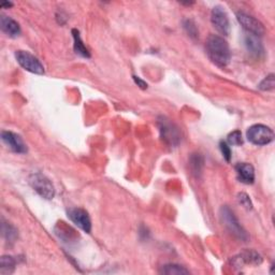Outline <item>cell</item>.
Returning <instances> with one entry per match:
<instances>
[{
	"instance_id": "obj_1",
	"label": "cell",
	"mask_w": 275,
	"mask_h": 275,
	"mask_svg": "<svg viewBox=\"0 0 275 275\" xmlns=\"http://www.w3.org/2000/svg\"><path fill=\"white\" fill-rule=\"evenodd\" d=\"M207 53L210 59L219 67H226L231 59V52L227 41L222 37L211 35L207 41Z\"/></svg>"
},
{
	"instance_id": "obj_2",
	"label": "cell",
	"mask_w": 275,
	"mask_h": 275,
	"mask_svg": "<svg viewBox=\"0 0 275 275\" xmlns=\"http://www.w3.org/2000/svg\"><path fill=\"white\" fill-rule=\"evenodd\" d=\"M219 217H221L223 225L231 234H233L235 237H237V239L241 241L249 240V234H247V232L245 231V229L242 227L240 222L237 221V218L235 217L234 213L227 205L221 209Z\"/></svg>"
},
{
	"instance_id": "obj_3",
	"label": "cell",
	"mask_w": 275,
	"mask_h": 275,
	"mask_svg": "<svg viewBox=\"0 0 275 275\" xmlns=\"http://www.w3.org/2000/svg\"><path fill=\"white\" fill-rule=\"evenodd\" d=\"M246 138L252 144L263 146L270 144L274 140V132L270 127L257 124L251 126L246 131Z\"/></svg>"
},
{
	"instance_id": "obj_4",
	"label": "cell",
	"mask_w": 275,
	"mask_h": 275,
	"mask_svg": "<svg viewBox=\"0 0 275 275\" xmlns=\"http://www.w3.org/2000/svg\"><path fill=\"white\" fill-rule=\"evenodd\" d=\"M29 184L37 194L47 200H52L55 197V188L50 179L42 173H33L29 177Z\"/></svg>"
},
{
	"instance_id": "obj_5",
	"label": "cell",
	"mask_w": 275,
	"mask_h": 275,
	"mask_svg": "<svg viewBox=\"0 0 275 275\" xmlns=\"http://www.w3.org/2000/svg\"><path fill=\"white\" fill-rule=\"evenodd\" d=\"M15 58L20 66L26 71L35 73V75H44V67L41 61L29 52L17 51L15 53Z\"/></svg>"
},
{
	"instance_id": "obj_6",
	"label": "cell",
	"mask_w": 275,
	"mask_h": 275,
	"mask_svg": "<svg viewBox=\"0 0 275 275\" xmlns=\"http://www.w3.org/2000/svg\"><path fill=\"white\" fill-rule=\"evenodd\" d=\"M158 126L161 139L169 145H178L181 141V132L179 128L167 120L166 117H160L158 120Z\"/></svg>"
},
{
	"instance_id": "obj_7",
	"label": "cell",
	"mask_w": 275,
	"mask_h": 275,
	"mask_svg": "<svg viewBox=\"0 0 275 275\" xmlns=\"http://www.w3.org/2000/svg\"><path fill=\"white\" fill-rule=\"evenodd\" d=\"M236 20L250 35L259 37L260 38V37H262L265 32L263 24L260 21H258L256 17L245 12H237Z\"/></svg>"
},
{
	"instance_id": "obj_8",
	"label": "cell",
	"mask_w": 275,
	"mask_h": 275,
	"mask_svg": "<svg viewBox=\"0 0 275 275\" xmlns=\"http://www.w3.org/2000/svg\"><path fill=\"white\" fill-rule=\"evenodd\" d=\"M211 22L214 28L223 36H228L230 33V22L227 12L221 6H216L211 12Z\"/></svg>"
},
{
	"instance_id": "obj_9",
	"label": "cell",
	"mask_w": 275,
	"mask_h": 275,
	"mask_svg": "<svg viewBox=\"0 0 275 275\" xmlns=\"http://www.w3.org/2000/svg\"><path fill=\"white\" fill-rule=\"evenodd\" d=\"M67 215L70 221L82 229L84 232L90 233L91 231V221L88 213L81 208H71L67 211Z\"/></svg>"
},
{
	"instance_id": "obj_10",
	"label": "cell",
	"mask_w": 275,
	"mask_h": 275,
	"mask_svg": "<svg viewBox=\"0 0 275 275\" xmlns=\"http://www.w3.org/2000/svg\"><path fill=\"white\" fill-rule=\"evenodd\" d=\"M2 140L12 152L17 154L27 153V146L24 143L22 138L18 134L12 131H3Z\"/></svg>"
},
{
	"instance_id": "obj_11",
	"label": "cell",
	"mask_w": 275,
	"mask_h": 275,
	"mask_svg": "<svg viewBox=\"0 0 275 275\" xmlns=\"http://www.w3.org/2000/svg\"><path fill=\"white\" fill-rule=\"evenodd\" d=\"M0 28L7 36L11 37V38H16V37L21 35V27L18 23L10 16H7L5 14L0 17Z\"/></svg>"
},
{
	"instance_id": "obj_12",
	"label": "cell",
	"mask_w": 275,
	"mask_h": 275,
	"mask_svg": "<svg viewBox=\"0 0 275 275\" xmlns=\"http://www.w3.org/2000/svg\"><path fill=\"white\" fill-rule=\"evenodd\" d=\"M235 171L239 180L244 184H253L255 181V169L251 163L240 162L235 166Z\"/></svg>"
},
{
	"instance_id": "obj_13",
	"label": "cell",
	"mask_w": 275,
	"mask_h": 275,
	"mask_svg": "<svg viewBox=\"0 0 275 275\" xmlns=\"http://www.w3.org/2000/svg\"><path fill=\"white\" fill-rule=\"evenodd\" d=\"M261 262H262L261 256L254 251H245L233 258V263L236 267H240V265H243L245 263L260 264Z\"/></svg>"
},
{
	"instance_id": "obj_14",
	"label": "cell",
	"mask_w": 275,
	"mask_h": 275,
	"mask_svg": "<svg viewBox=\"0 0 275 275\" xmlns=\"http://www.w3.org/2000/svg\"><path fill=\"white\" fill-rule=\"evenodd\" d=\"M245 47L247 51L256 57H260L264 53L263 45L259 39V37L247 33L245 37Z\"/></svg>"
},
{
	"instance_id": "obj_15",
	"label": "cell",
	"mask_w": 275,
	"mask_h": 275,
	"mask_svg": "<svg viewBox=\"0 0 275 275\" xmlns=\"http://www.w3.org/2000/svg\"><path fill=\"white\" fill-rule=\"evenodd\" d=\"M72 35H73V39H75V51H76V53L79 54L80 56H82V57L89 58L90 54H89L87 48L84 45L83 41H82L79 30L78 29H73Z\"/></svg>"
},
{
	"instance_id": "obj_16",
	"label": "cell",
	"mask_w": 275,
	"mask_h": 275,
	"mask_svg": "<svg viewBox=\"0 0 275 275\" xmlns=\"http://www.w3.org/2000/svg\"><path fill=\"white\" fill-rule=\"evenodd\" d=\"M0 274L2 275H9L12 274L15 270L16 261L12 256H3L2 262H0Z\"/></svg>"
},
{
	"instance_id": "obj_17",
	"label": "cell",
	"mask_w": 275,
	"mask_h": 275,
	"mask_svg": "<svg viewBox=\"0 0 275 275\" xmlns=\"http://www.w3.org/2000/svg\"><path fill=\"white\" fill-rule=\"evenodd\" d=\"M160 273L166 275H186L189 274V271L180 264L169 263L166 265H162L160 269Z\"/></svg>"
},
{
	"instance_id": "obj_18",
	"label": "cell",
	"mask_w": 275,
	"mask_h": 275,
	"mask_svg": "<svg viewBox=\"0 0 275 275\" xmlns=\"http://www.w3.org/2000/svg\"><path fill=\"white\" fill-rule=\"evenodd\" d=\"M3 235L9 243H14L17 239V230L16 229L8 223H3Z\"/></svg>"
},
{
	"instance_id": "obj_19",
	"label": "cell",
	"mask_w": 275,
	"mask_h": 275,
	"mask_svg": "<svg viewBox=\"0 0 275 275\" xmlns=\"http://www.w3.org/2000/svg\"><path fill=\"white\" fill-rule=\"evenodd\" d=\"M190 162H191L190 166H191V169H192V171H194V173H196V174L201 173V170H202V166H203V158L201 157L199 154H197L195 156H192Z\"/></svg>"
},
{
	"instance_id": "obj_20",
	"label": "cell",
	"mask_w": 275,
	"mask_h": 275,
	"mask_svg": "<svg viewBox=\"0 0 275 275\" xmlns=\"http://www.w3.org/2000/svg\"><path fill=\"white\" fill-rule=\"evenodd\" d=\"M228 143L230 145L239 146L243 144V138L240 130H234L228 134Z\"/></svg>"
},
{
	"instance_id": "obj_21",
	"label": "cell",
	"mask_w": 275,
	"mask_h": 275,
	"mask_svg": "<svg viewBox=\"0 0 275 275\" xmlns=\"http://www.w3.org/2000/svg\"><path fill=\"white\" fill-rule=\"evenodd\" d=\"M274 86H275V81H274L273 73H271V75H269L268 77H265L261 81V83L259 84V88L264 91H269V90L274 89Z\"/></svg>"
},
{
	"instance_id": "obj_22",
	"label": "cell",
	"mask_w": 275,
	"mask_h": 275,
	"mask_svg": "<svg viewBox=\"0 0 275 275\" xmlns=\"http://www.w3.org/2000/svg\"><path fill=\"white\" fill-rule=\"evenodd\" d=\"M184 28L186 29L187 33L192 37V38H196V37H198V30H197V27L195 25V23L192 22L191 20H186L184 22Z\"/></svg>"
},
{
	"instance_id": "obj_23",
	"label": "cell",
	"mask_w": 275,
	"mask_h": 275,
	"mask_svg": "<svg viewBox=\"0 0 275 275\" xmlns=\"http://www.w3.org/2000/svg\"><path fill=\"white\" fill-rule=\"evenodd\" d=\"M237 200H239L240 204L245 208L246 210H252L253 209V203L250 199V197L247 196L244 192H241V194L237 195Z\"/></svg>"
},
{
	"instance_id": "obj_24",
	"label": "cell",
	"mask_w": 275,
	"mask_h": 275,
	"mask_svg": "<svg viewBox=\"0 0 275 275\" xmlns=\"http://www.w3.org/2000/svg\"><path fill=\"white\" fill-rule=\"evenodd\" d=\"M219 148H221V151L223 153L224 158L227 161H230V159H231V150H230V146H229L226 142L222 141L221 143H219Z\"/></svg>"
},
{
	"instance_id": "obj_25",
	"label": "cell",
	"mask_w": 275,
	"mask_h": 275,
	"mask_svg": "<svg viewBox=\"0 0 275 275\" xmlns=\"http://www.w3.org/2000/svg\"><path fill=\"white\" fill-rule=\"evenodd\" d=\"M133 80H134V82H135V84H136L138 86H139V87H141L142 89H146V88H148V84H146L144 81H142L139 77H134V76H133Z\"/></svg>"
},
{
	"instance_id": "obj_26",
	"label": "cell",
	"mask_w": 275,
	"mask_h": 275,
	"mask_svg": "<svg viewBox=\"0 0 275 275\" xmlns=\"http://www.w3.org/2000/svg\"><path fill=\"white\" fill-rule=\"evenodd\" d=\"M13 6L12 3H3L2 8H11Z\"/></svg>"
}]
</instances>
